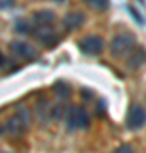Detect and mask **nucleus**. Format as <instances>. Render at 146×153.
I'll return each mask as SVG.
<instances>
[{
    "label": "nucleus",
    "mask_w": 146,
    "mask_h": 153,
    "mask_svg": "<svg viewBox=\"0 0 146 153\" xmlns=\"http://www.w3.org/2000/svg\"><path fill=\"white\" fill-rule=\"evenodd\" d=\"M65 119H66V126H68L70 131L85 129V128H88V124H90L88 112H87L83 107H70Z\"/></svg>",
    "instance_id": "1"
},
{
    "label": "nucleus",
    "mask_w": 146,
    "mask_h": 153,
    "mask_svg": "<svg viewBox=\"0 0 146 153\" xmlns=\"http://www.w3.org/2000/svg\"><path fill=\"white\" fill-rule=\"evenodd\" d=\"M133 49H134V39L131 34H117L110 41V55L116 58H122V56L129 55Z\"/></svg>",
    "instance_id": "2"
},
{
    "label": "nucleus",
    "mask_w": 146,
    "mask_h": 153,
    "mask_svg": "<svg viewBox=\"0 0 146 153\" xmlns=\"http://www.w3.org/2000/svg\"><path fill=\"white\" fill-rule=\"evenodd\" d=\"M78 48H80V51L83 55L97 56V55L102 53V49H104V39L100 38V36L90 34V36H85L83 39H80Z\"/></svg>",
    "instance_id": "3"
},
{
    "label": "nucleus",
    "mask_w": 146,
    "mask_h": 153,
    "mask_svg": "<svg viewBox=\"0 0 146 153\" xmlns=\"http://www.w3.org/2000/svg\"><path fill=\"white\" fill-rule=\"evenodd\" d=\"M33 34L39 43L44 44V46H48V48L54 46V44L60 41V36H58V33H56V29L53 26H39V27H34Z\"/></svg>",
    "instance_id": "4"
},
{
    "label": "nucleus",
    "mask_w": 146,
    "mask_h": 153,
    "mask_svg": "<svg viewBox=\"0 0 146 153\" xmlns=\"http://www.w3.org/2000/svg\"><path fill=\"white\" fill-rule=\"evenodd\" d=\"M146 124V109L141 107L139 104H133L129 112H127V119H126V126L129 129H139Z\"/></svg>",
    "instance_id": "5"
},
{
    "label": "nucleus",
    "mask_w": 146,
    "mask_h": 153,
    "mask_svg": "<svg viewBox=\"0 0 146 153\" xmlns=\"http://www.w3.org/2000/svg\"><path fill=\"white\" fill-rule=\"evenodd\" d=\"M9 49L16 56H19L21 60H33V58H36L34 48L29 43H26V41H19V39L12 41V43H9Z\"/></svg>",
    "instance_id": "6"
},
{
    "label": "nucleus",
    "mask_w": 146,
    "mask_h": 153,
    "mask_svg": "<svg viewBox=\"0 0 146 153\" xmlns=\"http://www.w3.org/2000/svg\"><path fill=\"white\" fill-rule=\"evenodd\" d=\"M85 22V14L83 12H68L65 17H63V26H65L66 31H76L80 29Z\"/></svg>",
    "instance_id": "7"
},
{
    "label": "nucleus",
    "mask_w": 146,
    "mask_h": 153,
    "mask_svg": "<svg viewBox=\"0 0 146 153\" xmlns=\"http://www.w3.org/2000/svg\"><path fill=\"white\" fill-rule=\"evenodd\" d=\"M26 128H27V124L21 119V117H19V116H12L10 119L4 124V128H2V129H4V133L7 131L10 136H21Z\"/></svg>",
    "instance_id": "8"
},
{
    "label": "nucleus",
    "mask_w": 146,
    "mask_h": 153,
    "mask_svg": "<svg viewBox=\"0 0 146 153\" xmlns=\"http://www.w3.org/2000/svg\"><path fill=\"white\" fill-rule=\"evenodd\" d=\"M146 63V49L145 48H134L127 56V68L138 70L139 66Z\"/></svg>",
    "instance_id": "9"
},
{
    "label": "nucleus",
    "mask_w": 146,
    "mask_h": 153,
    "mask_svg": "<svg viewBox=\"0 0 146 153\" xmlns=\"http://www.w3.org/2000/svg\"><path fill=\"white\" fill-rule=\"evenodd\" d=\"M33 22L36 27H39V26H51L54 22V19H56V16H54V12L51 10H38L33 14Z\"/></svg>",
    "instance_id": "10"
},
{
    "label": "nucleus",
    "mask_w": 146,
    "mask_h": 153,
    "mask_svg": "<svg viewBox=\"0 0 146 153\" xmlns=\"http://www.w3.org/2000/svg\"><path fill=\"white\" fill-rule=\"evenodd\" d=\"M36 116H38V119L41 123H46L48 117H53V107H51V104H49L48 100L41 99L36 104Z\"/></svg>",
    "instance_id": "11"
},
{
    "label": "nucleus",
    "mask_w": 146,
    "mask_h": 153,
    "mask_svg": "<svg viewBox=\"0 0 146 153\" xmlns=\"http://www.w3.org/2000/svg\"><path fill=\"white\" fill-rule=\"evenodd\" d=\"M83 2H85L90 9H93V10H97V12L107 10L109 5H110V2H109V0H83Z\"/></svg>",
    "instance_id": "12"
},
{
    "label": "nucleus",
    "mask_w": 146,
    "mask_h": 153,
    "mask_svg": "<svg viewBox=\"0 0 146 153\" xmlns=\"http://www.w3.org/2000/svg\"><path fill=\"white\" fill-rule=\"evenodd\" d=\"M54 88H56V90H54V92H56V95H58V97L61 99V100H66V99H68V95H70V90H68V87H66L65 83H56V85H54Z\"/></svg>",
    "instance_id": "13"
},
{
    "label": "nucleus",
    "mask_w": 146,
    "mask_h": 153,
    "mask_svg": "<svg viewBox=\"0 0 146 153\" xmlns=\"http://www.w3.org/2000/svg\"><path fill=\"white\" fill-rule=\"evenodd\" d=\"M14 31H16L17 34H27V33H31L33 29L29 27V24H27L26 21H16V24H14Z\"/></svg>",
    "instance_id": "14"
},
{
    "label": "nucleus",
    "mask_w": 146,
    "mask_h": 153,
    "mask_svg": "<svg viewBox=\"0 0 146 153\" xmlns=\"http://www.w3.org/2000/svg\"><path fill=\"white\" fill-rule=\"evenodd\" d=\"M127 12H129V16L136 21V24H139V26H145V17L141 16V14L136 10L133 5H127Z\"/></svg>",
    "instance_id": "15"
},
{
    "label": "nucleus",
    "mask_w": 146,
    "mask_h": 153,
    "mask_svg": "<svg viewBox=\"0 0 146 153\" xmlns=\"http://www.w3.org/2000/svg\"><path fill=\"white\" fill-rule=\"evenodd\" d=\"M19 117H21V119L29 126V111H27L26 107H21V109H19Z\"/></svg>",
    "instance_id": "16"
},
{
    "label": "nucleus",
    "mask_w": 146,
    "mask_h": 153,
    "mask_svg": "<svg viewBox=\"0 0 146 153\" xmlns=\"http://www.w3.org/2000/svg\"><path fill=\"white\" fill-rule=\"evenodd\" d=\"M14 2H16V0H0V9H2V10H9V9H12Z\"/></svg>",
    "instance_id": "17"
},
{
    "label": "nucleus",
    "mask_w": 146,
    "mask_h": 153,
    "mask_svg": "<svg viewBox=\"0 0 146 153\" xmlns=\"http://www.w3.org/2000/svg\"><path fill=\"white\" fill-rule=\"evenodd\" d=\"M114 153H134V150H133L131 145H122V146H119Z\"/></svg>",
    "instance_id": "18"
},
{
    "label": "nucleus",
    "mask_w": 146,
    "mask_h": 153,
    "mask_svg": "<svg viewBox=\"0 0 146 153\" xmlns=\"http://www.w3.org/2000/svg\"><path fill=\"white\" fill-rule=\"evenodd\" d=\"M138 2H141V4H145V2H146V0H138Z\"/></svg>",
    "instance_id": "19"
}]
</instances>
